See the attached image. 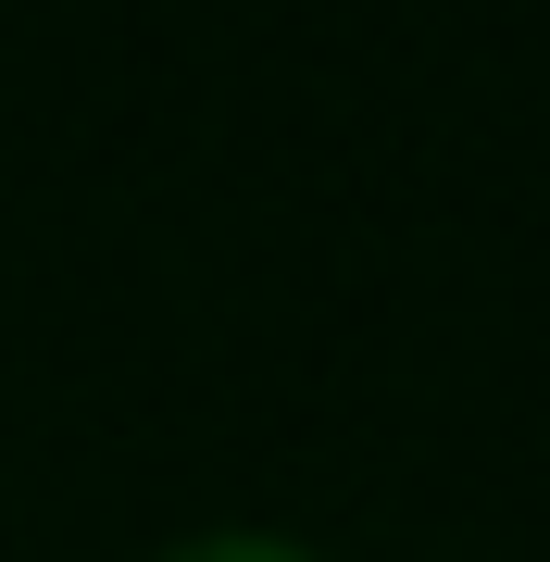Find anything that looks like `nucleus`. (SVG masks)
<instances>
[{
    "label": "nucleus",
    "instance_id": "f257e3e1",
    "mask_svg": "<svg viewBox=\"0 0 550 562\" xmlns=\"http://www.w3.org/2000/svg\"><path fill=\"white\" fill-rule=\"evenodd\" d=\"M164 562H313V550H288V538H250V525H213V538H188Z\"/></svg>",
    "mask_w": 550,
    "mask_h": 562
}]
</instances>
